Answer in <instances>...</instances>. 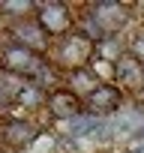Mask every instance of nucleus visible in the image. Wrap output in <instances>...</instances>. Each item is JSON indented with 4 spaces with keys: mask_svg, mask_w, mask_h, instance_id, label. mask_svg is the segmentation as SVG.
Masks as SVG:
<instances>
[{
    "mask_svg": "<svg viewBox=\"0 0 144 153\" xmlns=\"http://www.w3.org/2000/svg\"><path fill=\"white\" fill-rule=\"evenodd\" d=\"M36 21L42 24V30L54 39V36H69L72 33V27H75V15L69 12V6L66 3H39V9H36Z\"/></svg>",
    "mask_w": 144,
    "mask_h": 153,
    "instance_id": "nucleus-6",
    "label": "nucleus"
},
{
    "mask_svg": "<svg viewBox=\"0 0 144 153\" xmlns=\"http://www.w3.org/2000/svg\"><path fill=\"white\" fill-rule=\"evenodd\" d=\"M135 6L129 3H117V0H99V3H90L87 6V15L93 18V24L99 27V33L108 39V36H120L132 21H135Z\"/></svg>",
    "mask_w": 144,
    "mask_h": 153,
    "instance_id": "nucleus-1",
    "label": "nucleus"
},
{
    "mask_svg": "<svg viewBox=\"0 0 144 153\" xmlns=\"http://www.w3.org/2000/svg\"><path fill=\"white\" fill-rule=\"evenodd\" d=\"M36 9H39V3H30V0H3V3H0V12H3V15L24 18V21H27Z\"/></svg>",
    "mask_w": 144,
    "mask_h": 153,
    "instance_id": "nucleus-11",
    "label": "nucleus"
},
{
    "mask_svg": "<svg viewBox=\"0 0 144 153\" xmlns=\"http://www.w3.org/2000/svg\"><path fill=\"white\" fill-rule=\"evenodd\" d=\"M129 96L117 87V84H99L87 99H84V111L87 114H93V117H111V114H117L120 108H126L129 102H126Z\"/></svg>",
    "mask_w": 144,
    "mask_h": 153,
    "instance_id": "nucleus-5",
    "label": "nucleus"
},
{
    "mask_svg": "<svg viewBox=\"0 0 144 153\" xmlns=\"http://www.w3.org/2000/svg\"><path fill=\"white\" fill-rule=\"evenodd\" d=\"M36 138H39V129L30 120H9L0 129V141L6 147H12V150H24V147L36 144Z\"/></svg>",
    "mask_w": 144,
    "mask_h": 153,
    "instance_id": "nucleus-8",
    "label": "nucleus"
},
{
    "mask_svg": "<svg viewBox=\"0 0 144 153\" xmlns=\"http://www.w3.org/2000/svg\"><path fill=\"white\" fill-rule=\"evenodd\" d=\"M126 51H129V54H132V57L144 66V30H138V33L126 42Z\"/></svg>",
    "mask_w": 144,
    "mask_h": 153,
    "instance_id": "nucleus-12",
    "label": "nucleus"
},
{
    "mask_svg": "<svg viewBox=\"0 0 144 153\" xmlns=\"http://www.w3.org/2000/svg\"><path fill=\"white\" fill-rule=\"evenodd\" d=\"M102 81L96 78V72L87 66V69H72L69 72V90L75 93V96H81V99H87L96 87H99Z\"/></svg>",
    "mask_w": 144,
    "mask_h": 153,
    "instance_id": "nucleus-10",
    "label": "nucleus"
},
{
    "mask_svg": "<svg viewBox=\"0 0 144 153\" xmlns=\"http://www.w3.org/2000/svg\"><path fill=\"white\" fill-rule=\"evenodd\" d=\"M0 66H3V72L18 75V78H36V75L45 69V60H42V54H36V51H30V48L15 42V45L3 48Z\"/></svg>",
    "mask_w": 144,
    "mask_h": 153,
    "instance_id": "nucleus-3",
    "label": "nucleus"
},
{
    "mask_svg": "<svg viewBox=\"0 0 144 153\" xmlns=\"http://www.w3.org/2000/svg\"><path fill=\"white\" fill-rule=\"evenodd\" d=\"M135 105H141V108H144V93H141V96H135Z\"/></svg>",
    "mask_w": 144,
    "mask_h": 153,
    "instance_id": "nucleus-14",
    "label": "nucleus"
},
{
    "mask_svg": "<svg viewBox=\"0 0 144 153\" xmlns=\"http://www.w3.org/2000/svg\"><path fill=\"white\" fill-rule=\"evenodd\" d=\"M105 135H108V141H114V138H126L129 144L144 141V108L132 102V105L120 108L117 114L105 117Z\"/></svg>",
    "mask_w": 144,
    "mask_h": 153,
    "instance_id": "nucleus-2",
    "label": "nucleus"
},
{
    "mask_svg": "<svg viewBox=\"0 0 144 153\" xmlns=\"http://www.w3.org/2000/svg\"><path fill=\"white\" fill-rule=\"evenodd\" d=\"M141 30H144V15H141Z\"/></svg>",
    "mask_w": 144,
    "mask_h": 153,
    "instance_id": "nucleus-15",
    "label": "nucleus"
},
{
    "mask_svg": "<svg viewBox=\"0 0 144 153\" xmlns=\"http://www.w3.org/2000/svg\"><path fill=\"white\" fill-rule=\"evenodd\" d=\"M57 57H60L63 66H69V72L72 69H87L93 63V57H96V42L87 39V36H81L78 30H72L69 36H63Z\"/></svg>",
    "mask_w": 144,
    "mask_h": 153,
    "instance_id": "nucleus-4",
    "label": "nucleus"
},
{
    "mask_svg": "<svg viewBox=\"0 0 144 153\" xmlns=\"http://www.w3.org/2000/svg\"><path fill=\"white\" fill-rule=\"evenodd\" d=\"M45 105H48V114H51L54 120H60V123H66V120H72V117H78V114L84 111V99L75 96L69 87H54V90L48 93Z\"/></svg>",
    "mask_w": 144,
    "mask_h": 153,
    "instance_id": "nucleus-7",
    "label": "nucleus"
},
{
    "mask_svg": "<svg viewBox=\"0 0 144 153\" xmlns=\"http://www.w3.org/2000/svg\"><path fill=\"white\" fill-rule=\"evenodd\" d=\"M12 33H15L18 45H24V48H30V51H36V54H45L48 45H51V36L42 30V24L36 21V15L27 18V21H21V24H15Z\"/></svg>",
    "mask_w": 144,
    "mask_h": 153,
    "instance_id": "nucleus-9",
    "label": "nucleus"
},
{
    "mask_svg": "<svg viewBox=\"0 0 144 153\" xmlns=\"http://www.w3.org/2000/svg\"><path fill=\"white\" fill-rule=\"evenodd\" d=\"M126 153H144V141H132Z\"/></svg>",
    "mask_w": 144,
    "mask_h": 153,
    "instance_id": "nucleus-13",
    "label": "nucleus"
}]
</instances>
